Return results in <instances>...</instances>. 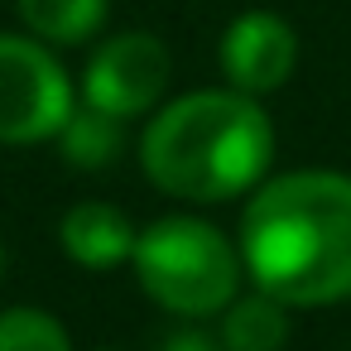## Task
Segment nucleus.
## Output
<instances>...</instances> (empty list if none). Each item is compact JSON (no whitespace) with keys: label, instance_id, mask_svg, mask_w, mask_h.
<instances>
[{"label":"nucleus","instance_id":"nucleus-7","mask_svg":"<svg viewBox=\"0 0 351 351\" xmlns=\"http://www.w3.org/2000/svg\"><path fill=\"white\" fill-rule=\"evenodd\" d=\"M58 241H63L68 260H77L87 269H111L135 250V231L111 202H77L63 217Z\"/></svg>","mask_w":351,"mask_h":351},{"label":"nucleus","instance_id":"nucleus-1","mask_svg":"<svg viewBox=\"0 0 351 351\" xmlns=\"http://www.w3.org/2000/svg\"><path fill=\"white\" fill-rule=\"evenodd\" d=\"M241 255L279 303L351 298V178L322 169L269 178L241 217Z\"/></svg>","mask_w":351,"mask_h":351},{"label":"nucleus","instance_id":"nucleus-12","mask_svg":"<svg viewBox=\"0 0 351 351\" xmlns=\"http://www.w3.org/2000/svg\"><path fill=\"white\" fill-rule=\"evenodd\" d=\"M159 351H221V346H217L202 327H178V332H169V337H164V346H159Z\"/></svg>","mask_w":351,"mask_h":351},{"label":"nucleus","instance_id":"nucleus-3","mask_svg":"<svg viewBox=\"0 0 351 351\" xmlns=\"http://www.w3.org/2000/svg\"><path fill=\"white\" fill-rule=\"evenodd\" d=\"M135 274L145 293L183 317L221 313L236 298V250L197 217H164L135 236Z\"/></svg>","mask_w":351,"mask_h":351},{"label":"nucleus","instance_id":"nucleus-9","mask_svg":"<svg viewBox=\"0 0 351 351\" xmlns=\"http://www.w3.org/2000/svg\"><path fill=\"white\" fill-rule=\"evenodd\" d=\"M20 15L49 44H82L101 29L106 0H20Z\"/></svg>","mask_w":351,"mask_h":351},{"label":"nucleus","instance_id":"nucleus-10","mask_svg":"<svg viewBox=\"0 0 351 351\" xmlns=\"http://www.w3.org/2000/svg\"><path fill=\"white\" fill-rule=\"evenodd\" d=\"M58 145H63V159L73 169H106L121 154V121L97 111V106H82L63 121Z\"/></svg>","mask_w":351,"mask_h":351},{"label":"nucleus","instance_id":"nucleus-4","mask_svg":"<svg viewBox=\"0 0 351 351\" xmlns=\"http://www.w3.org/2000/svg\"><path fill=\"white\" fill-rule=\"evenodd\" d=\"M73 87L53 53L34 39L0 34V145H34L63 130Z\"/></svg>","mask_w":351,"mask_h":351},{"label":"nucleus","instance_id":"nucleus-6","mask_svg":"<svg viewBox=\"0 0 351 351\" xmlns=\"http://www.w3.org/2000/svg\"><path fill=\"white\" fill-rule=\"evenodd\" d=\"M293 63H298V34L269 10H245L221 34V73L245 97H265L284 87Z\"/></svg>","mask_w":351,"mask_h":351},{"label":"nucleus","instance_id":"nucleus-8","mask_svg":"<svg viewBox=\"0 0 351 351\" xmlns=\"http://www.w3.org/2000/svg\"><path fill=\"white\" fill-rule=\"evenodd\" d=\"M289 337V317L284 303L274 293H255V298H231L226 303V322H221V346L226 351H279Z\"/></svg>","mask_w":351,"mask_h":351},{"label":"nucleus","instance_id":"nucleus-2","mask_svg":"<svg viewBox=\"0 0 351 351\" xmlns=\"http://www.w3.org/2000/svg\"><path fill=\"white\" fill-rule=\"evenodd\" d=\"M274 125L245 92H193L154 116L140 164L154 188L188 202H226L265 178Z\"/></svg>","mask_w":351,"mask_h":351},{"label":"nucleus","instance_id":"nucleus-11","mask_svg":"<svg viewBox=\"0 0 351 351\" xmlns=\"http://www.w3.org/2000/svg\"><path fill=\"white\" fill-rule=\"evenodd\" d=\"M0 351H73L58 317L39 308H10L0 313Z\"/></svg>","mask_w":351,"mask_h":351},{"label":"nucleus","instance_id":"nucleus-5","mask_svg":"<svg viewBox=\"0 0 351 351\" xmlns=\"http://www.w3.org/2000/svg\"><path fill=\"white\" fill-rule=\"evenodd\" d=\"M169 87V53L154 34H116L111 44H101L87 63L82 77V97L87 106L125 121L149 111Z\"/></svg>","mask_w":351,"mask_h":351}]
</instances>
